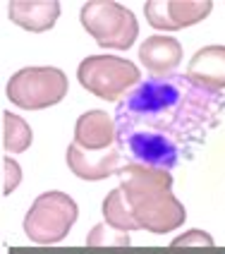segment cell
<instances>
[{
	"mask_svg": "<svg viewBox=\"0 0 225 254\" xmlns=\"http://www.w3.org/2000/svg\"><path fill=\"white\" fill-rule=\"evenodd\" d=\"M216 242H213V238L206 233V230H187L184 235H180V238H175L172 240V247H213Z\"/></svg>",
	"mask_w": 225,
	"mask_h": 254,
	"instance_id": "16",
	"label": "cell"
},
{
	"mask_svg": "<svg viewBox=\"0 0 225 254\" xmlns=\"http://www.w3.org/2000/svg\"><path fill=\"white\" fill-rule=\"evenodd\" d=\"M77 79L86 91L103 101H120L132 86L141 82V72L134 63L117 56H89L77 67Z\"/></svg>",
	"mask_w": 225,
	"mask_h": 254,
	"instance_id": "5",
	"label": "cell"
},
{
	"mask_svg": "<svg viewBox=\"0 0 225 254\" xmlns=\"http://www.w3.org/2000/svg\"><path fill=\"white\" fill-rule=\"evenodd\" d=\"M120 161H122V151L117 149V144L108 146V149H101V151L82 149L77 141H72L67 146V166L82 180L111 178L112 173H120Z\"/></svg>",
	"mask_w": 225,
	"mask_h": 254,
	"instance_id": "8",
	"label": "cell"
},
{
	"mask_svg": "<svg viewBox=\"0 0 225 254\" xmlns=\"http://www.w3.org/2000/svg\"><path fill=\"white\" fill-rule=\"evenodd\" d=\"M34 139L31 127L27 120H22L19 115L2 113V146L12 154H22L27 151L29 144Z\"/></svg>",
	"mask_w": 225,
	"mask_h": 254,
	"instance_id": "14",
	"label": "cell"
},
{
	"mask_svg": "<svg viewBox=\"0 0 225 254\" xmlns=\"http://www.w3.org/2000/svg\"><path fill=\"white\" fill-rule=\"evenodd\" d=\"M187 77L213 91L225 89V46H206L197 51L187 65Z\"/></svg>",
	"mask_w": 225,
	"mask_h": 254,
	"instance_id": "12",
	"label": "cell"
},
{
	"mask_svg": "<svg viewBox=\"0 0 225 254\" xmlns=\"http://www.w3.org/2000/svg\"><path fill=\"white\" fill-rule=\"evenodd\" d=\"M103 218H106L108 226L120 228V230H139V223H137L134 213L127 204L122 187H115L111 194L103 199Z\"/></svg>",
	"mask_w": 225,
	"mask_h": 254,
	"instance_id": "13",
	"label": "cell"
},
{
	"mask_svg": "<svg viewBox=\"0 0 225 254\" xmlns=\"http://www.w3.org/2000/svg\"><path fill=\"white\" fill-rule=\"evenodd\" d=\"M67 94V77L57 67H24L7 82V99L24 111L56 106Z\"/></svg>",
	"mask_w": 225,
	"mask_h": 254,
	"instance_id": "6",
	"label": "cell"
},
{
	"mask_svg": "<svg viewBox=\"0 0 225 254\" xmlns=\"http://www.w3.org/2000/svg\"><path fill=\"white\" fill-rule=\"evenodd\" d=\"M74 141L89 149V151H101L117 144V129H115V118L106 111H89L79 115L77 125H74Z\"/></svg>",
	"mask_w": 225,
	"mask_h": 254,
	"instance_id": "9",
	"label": "cell"
},
{
	"mask_svg": "<svg viewBox=\"0 0 225 254\" xmlns=\"http://www.w3.org/2000/svg\"><path fill=\"white\" fill-rule=\"evenodd\" d=\"M79 216L77 201L65 192H43L24 216V233L36 245H56L65 240Z\"/></svg>",
	"mask_w": 225,
	"mask_h": 254,
	"instance_id": "4",
	"label": "cell"
},
{
	"mask_svg": "<svg viewBox=\"0 0 225 254\" xmlns=\"http://www.w3.org/2000/svg\"><path fill=\"white\" fill-rule=\"evenodd\" d=\"M129 235L127 230H120V228H112L108 223H101V226H94L91 233L86 235V245L89 247H129Z\"/></svg>",
	"mask_w": 225,
	"mask_h": 254,
	"instance_id": "15",
	"label": "cell"
},
{
	"mask_svg": "<svg viewBox=\"0 0 225 254\" xmlns=\"http://www.w3.org/2000/svg\"><path fill=\"white\" fill-rule=\"evenodd\" d=\"M82 27L96 39L103 48H115V51H127L137 34L139 24L132 10H127L120 2H108V0H89L82 5Z\"/></svg>",
	"mask_w": 225,
	"mask_h": 254,
	"instance_id": "3",
	"label": "cell"
},
{
	"mask_svg": "<svg viewBox=\"0 0 225 254\" xmlns=\"http://www.w3.org/2000/svg\"><path fill=\"white\" fill-rule=\"evenodd\" d=\"M117 175L122 180L120 187L139 228H146L149 233L156 235H166L184 223L187 211L172 194L170 170L127 163L125 168H120Z\"/></svg>",
	"mask_w": 225,
	"mask_h": 254,
	"instance_id": "2",
	"label": "cell"
},
{
	"mask_svg": "<svg viewBox=\"0 0 225 254\" xmlns=\"http://www.w3.org/2000/svg\"><path fill=\"white\" fill-rule=\"evenodd\" d=\"M60 17L57 0H12L10 19L27 31H48Z\"/></svg>",
	"mask_w": 225,
	"mask_h": 254,
	"instance_id": "11",
	"label": "cell"
},
{
	"mask_svg": "<svg viewBox=\"0 0 225 254\" xmlns=\"http://www.w3.org/2000/svg\"><path fill=\"white\" fill-rule=\"evenodd\" d=\"M22 180V168L14 158H2V194H10Z\"/></svg>",
	"mask_w": 225,
	"mask_h": 254,
	"instance_id": "17",
	"label": "cell"
},
{
	"mask_svg": "<svg viewBox=\"0 0 225 254\" xmlns=\"http://www.w3.org/2000/svg\"><path fill=\"white\" fill-rule=\"evenodd\" d=\"M139 60L154 77H166L182 63V46L172 36H149L139 48Z\"/></svg>",
	"mask_w": 225,
	"mask_h": 254,
	"instance_id": "10",
	"label": "cell"
},
{
	"mask_svg": "<svg viewBox=\"0 0 225 254\" xmlns=\"http://www.w3.org/2000/svg\"><path fill=\"white\" fill-rule=\"evenodd\" d=\"M213 10L211 0H149L144 5V14L149 24L163 31H177V29L192 27L209 17Z\"/></svg>",
	"mask_w": 225,
	"mask_h": 254,
	"instance_id": "7",
	"label": "cell"
},
{
	"mask_svg": "<svg viewBox=\"0 0 225 254\" xmlns=\"http://www.w3.org/2000/svg\"><path fill=\"white\" fill-rule=\"evenodd\" d=\"M225 113V96L187 74L149 77L115 108L117 149L127 163L172 170L189 161Z\"/></svg>",
	"mask_w": 225,
	"mask_h": 254,
	"instance_id": "1",
	"label": "cell"
}]
</instances>
